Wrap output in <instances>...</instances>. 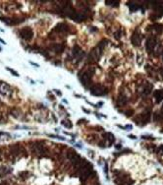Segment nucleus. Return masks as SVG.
Here are the masks:
<instances>
[{"mask_svg":"<svg viewBox=\"0 0 163 185\" xmlns=\"http://www.w3.org/2000/svg\"><path fill=\"white\" fill-rule=\"evenodd\" d=\"M103 137H104V138H107V140L109 141V143H108L109 146H111L113 142H114V136H113L111 133H105V134L103 135Z\"/></svg>","mask_w":163,"mask_h":185,"instance_id":"24","label":"nucleus"},{"mask_svg":"<svg viewBox=\"0 0 163 185\" xmlns=\"http://www.w3.org/2000/svg\"><path fill=\"white\" fill-rule=\"evenodd\" d=\"M64 48H65L64 44H56L52 46V49L56 53H62L63 51H64Z\"/></svg>","mask_w":163,"mask_h":185,"instance_id":"20","label":"nucleus"},{"mask_svg":"<svg viewBox=\"0 0 163 185\" xmlns=\"http://www.w3.org/2000/svg\"><path fill=\"white\" fill-rule=\"evenodd\" d=\"M5 121H6V120H5L4 117H3V115L0 114V124H2L3 122H5Z\"/></svg>","mask_w":163,"mask_h":185,"instance_id":"30","label":"nucleus"},{"mask_svg":"<svg viewBox=\"0 0 163 185\" xmlns=\"http://www.w3.org/2000/svg\"><path fill=\"white\" fill-rule=\"evenodd\" d=\"M63 13H64V15L71 17L75 12H74V9L72 8L71 5H65L64 8H63Z\"/></svg>","mask_w":163,"mask_h":185,"instance_id":"18","label":"nucleus"},{"mask_svg":"<svg viewBox=\"0 0 163 185\" xmlns=\"http://www.w3.org/2000/svg\"><path fill=\"white\" fill-rule=\"evenodd\" d=\"M114 174H115L114 181H115L116 184H118V185H132L134 183V180L125 172L116 170V171H114Z\"/></svg>","mask_w":163,"mask_h":185,"instance_id":"3","label":"nucleus"},{"mask_svg":"<svg viewBox=\"0 0 163 185\" xmlns=\"http://www.w3.org/2000/svg\"><path fill=\"white\" fill-rule=\"evenodd\" d=\"M54 92H56V94H57L58 96H61L62 94H61V92L60 91H57V90H54Z\"/></svg>","mask_w":163,"mask_h":185,"instance_id":"32","label":"nucleus"},{"mask_svg":"<svg viewBox=\"0 0 163 185\" xmlns=\"http://www.w3.org/2000/svg\"><path fill=\"white\" fill-rule=\"evenodd\" d=\"M121 147H122L121 145H117V147H116V148H117V149H120V148H121Z\"/></svg>","mask_w":163,"mask_h":185,"instance_id":"37","label":"nucleus"},{"mask_svg":"<svg viewBox=\"0 0 163 185\" xmlns=\"http://www.w3.org/2000/svg\"><path fill=\"white\" fill-rule=\"evenodd\" d=\"M152 88H153V86H152L151 84L146 83V85H144V89H143V92L144 95H150L151 92V91H152Z\"/></svg>","mask_w":163,"mask_h":185,"instance_id":"22","label":"nucleus"},{"mask_svg":"<svg viewBox=\"0 0 163 185\" xmlns=\"http://www.w3.org/2000/svg\"><path fill=\"white\" fill-rule=\"evenodd\" d=\"M67 156H68V159H69L70 161L72 162L76 166L80 165V163H81V162H82V159H81V156H79V154H78V153H76L74 150H70V151L68 152V155H67Z\"/></svg>","mask_w":163,"mask_h":185,"instance_id":"6","label":"nucleus"},{"mask_svg":"<svg viewBox=\"0 0 163 185\" xmlns=\"http://www.w3.org/2000/svg\"><path fill=\"white\" fill-rule=\"evenodd\" d=\"M12 171V168H7V166H1L0 168V177H4L7 174H9Z\"/></svg>","mask_w":163,"mask_h":185,"instance_id":"19","label":"nucleus"},{"mask_svg":"<svg viewBox=\"0 0 163 185\" xmlns=\"http://www.w3.org/2000/svg\"><path fill=\"white\" fill-rule=\"evenodd\" d=\"M127 5H128V7H129L130 10L132 12L137 11V10L140 8V5L138 4L137 2H135V1H129L128 3H127Z\"/></svg>","mask_w":163,"mask_h":185,"instance_id":"21","label":"nucleus"},{"mask_svg":"<svg viewBox=\"0 0 163 185\" xmlns=\"http://www.w3.org/2000/svg\"><path fill=\"white\" fill-rule=\"evenodd\" d=\"M129 137H130V138H133V139H137V137L134 136V135H129Z\"/></svg>","mask_w":163,"mask_h":185,"instance_id":"35","label":"nucleus"},{"mask_svg":"<svg viewBox=\"0 0 163 185\" xmlns=\"http://www.w3.org/2000/svg\"><path fill=\"white\" fill-rule=\"evenodd\" d=\"M0 51H1V47H0Z\"/></svg>","mask_w":163,"mask_h":185,"instance_id":"39","label":"nucleus"},{"mask_svg":"<svg viewBox=\"0 0 163 185\" xmlns=\"http://www.w3.org/2000/svg\"><path fill=\"white\" fill-rule=\"evenodd\" d=\"M34 151L40 155H43L46 153V148H45L44 145H42L41 143H37L34 147Z\"/></svg>","mask_w":163,"mask_h":185,"instance_id":"15","label":"nucleus"},{"mask_svg":"<svg viewBox=\"0 0 163 185\" xmlns=\"http://www.w3.org/2000/svg\"><path fill=\"white\" fill-rule=\"evenodd\" d=\"M154 98L156 99V102H160L163 99V91H156L154 92Z\"/></svg>","mask_w":163,"mask_h":185,"instance_id":"23","label":"nucleus"},{"mask_svg":"<svg viewBox=\"0 0 163 185\" xmlns=\"http://www.w3.org/2000/svg\"><path fill=\"white\" fill-rule=\"evenodd\" d=\"M80 178H81V181H83L84 182L91 173L93 172V165H90V162H87V161H84V162L80 163Z\"/></svg>","mask_w":163,"mask_h":185,"instance_id":"2","label":"nucleus"},{"mask_svg":"<svg viewBox=\"0 0 163 185\" xmlns=\"http://www.w3.org/2000/svg\"><path fill=\"white\" fill-rule=\"evenodd\" d=\"M72 53H73V55L75 56V57H83L84 56V51L82 50V49L79 47V46L78 45H76V46H74V48H73V50H72Z\"/></svg>","mask_w":163,"mask_h":185,"instance_id":"17","label":"nucleus"},{"mask_svg":"<svg viewBox=\"0 0 163 185\" xmlns=\"http://www.w3.org/2000/svg\"><path fill=\"white\" fill-rule=\"evenodd\" d=\"M6 69L9 71V72H11L12 74L14 76H16V77H19V73H17L15 70H13V69H11V68H9V67H6Z\"/></svg>","mask_w":163,"mask_h":185,"instance_id":"28","label":"nucleus"},{"mask_svg":"<svg viewBox=\"0 0 163 185\" xmlns=\"http://www.w3.org/2000/svg\"><path fill=\"white\" fill-rule=\"evenodd\" d=\"M90 92H91V95H93V96H98V97H100V96H104L107 94V89L104 86H102V85H93V86L90 88Z\"/></svg>","mask_w":163,"mask_h":185,"instance_id":"4","label":"nucleus"},{"mask_svg":"<svg viewBox=\"0 0 163 185\" xmlns=\"http://www.w3.org/2000/svg\"><path fill=\"white\" fill-rule=\"evenodd\" d=\"M159 72H160V74H161V76H162V78H163V68H161L160 70H159Z\"/></svg>","mask_w":163,"mask_h":185,"instance_id":"34","label":"nucleus"},{"mask_svg":"<svg viewBox=\"0 0 163 185\" xmlns=\"http://www.w3.org/2000/svg\"><path fill=\"white\" fill-rule=\"evenodd\" d=\"M150 115L151 113L150 110H146L144 112H143L141 114H140L139 116H138V118L135 119V121L136 122H141L143 124H146L147 122H148L150 120Z\"/></svg>","mask_w":163,"mask_h":185,"instance_id":"7","label":"nucleus"},{"mask_svg":"<svg viewBox=\"0 0 163 185\" xmlns=\"http://www.w3.org/2000/svg\"><path fill=\"white\" fill-rule=\"evenodd\" d=\"M31 64V65H34V66H37V67H40V65H38V64H35V63H34V62H30Z\"/></svg>","mask_w":163,"mask_h":185,"instance_id":"33","label":"nucleus"},{"mask_svg":"<svg viewBox=\"0 0 163 185\" xmlns=\"http://www.w3.org/2000/svg\"><path fill=\"white\" fill-rule=\"evenodd\" d=\"M20 37L23 40L26 41H31L34 37V31L31 29L30 27H25L20 31Z\"/></svg>","mask_w":163,"mask_h":185,"instance_id":"5","label":"nucleus"},{"mask_svg":"<svg viewBox=\"0 0 163 185\" xmlns=\"http://www.w3.org/2000/svg\"><path fill=\"white\" fill-rule=\"evenodd\" d=\"M162 58H163V54H162Z\"/></svg>","mask_w":163,"mask_h":185,"instance_id":"41","label":"nucleus"},{"mask_svg":"<svg viewBox=\"0 0 163 185\" xmlns=\"http://www.w3.org/2000/svg\"><path fill=\"white\" fill-rule=\"evenodd\" d=\"M162 111H163V106H162Z\"/></svg>","mask_w":163,"mask_h":185,"instance_id":"40","label":"nucleus"},{"mask_svg":"<svg viewBox=\"0 0 163 185\" xmlns=\"http://www.w3.org/2000/svg\"><path fill=\"white\" fill-rule=\"evenodd\" d=\"M120 34H121V31H118L117 33L115 34V38H117V40H119L120 38Z\"/></svg>","mask_w":163,"mask_h":185,"instance_id":"31","label":"nucleus"},{"mask_svg":"<svg viewBox=\"0 0 163 185\" xmlns=\"http://www.w3.org/2000/svg\"><path fill=\"white\" fill-rule=\"evenodd\" d=\"M90 79H91V76L87 72H86V73H84L83 75H82L81 82H82V84H83L84 87H87L88 85H90Z\"/></svg>","mask_w":163,"mask_h":185,"instance_id":"13","label":"nucleus"},{"mask_svg":"<svg viewBox=\"0 0 163 185\" xmlns=\"http://www.w3.org/2000/svg\"><path fill=\"white\" fill-rule=\"evenodd\" d=\"M0 92H1L2 95L7 96V97H10V96L12 95V89L8 84L5 83V82H1V83H0Z\"/></svg>","mask_w":163,"mask_h":185,"instance_id":"9","label":"nucleus"},{"mask_svg":"<svg viewBox=\"0 0 163 185\" xmlns=\"http://www.w3.org/2000/svg\"><path fill=\"white\" fill-rule=\"evenodd\" d=\"M62 125L65 126L66 128H72V124H71V122L68 121V120H63V121H62Z\"/></svg>","mask_w":163,"mask_h":185,"instance_id":"27","label":"nucleus"},{"mask_svg":"<svg viewBox=\"0 0 163 185\" xmlns=\"http://www.w3.org/2000/svg\"><path fill=\"white\" fill-rule=\"evenodd\" d=\"M106 44H107V41H102L99 42L97 46H95L93 49H91L90 55H88V60H90L91 62L98 61L101 57L102 51H103V48L106 46Z\"/></svg>","mask_w":163,"mask_h":185,"instance_id":"1","label":"nucleus"},{"mask_svg":"<svg viewBox=\"0 0 163 185\" xmlns=\"http://www.w3.org/2000/svg\"><path fill=\"white\" fill-rule=\"evenodd\" d=\"M105 4L109 5V6H118L119 5V1H111V0H106Z\"/></svg>","mask_w":163,"mask_h":185,"instance_id":"26","label":"nucleus"},{"mask_svg":"<svg viewBox=\"0 0 163 185\" xmlns=\"http://www.w3.org/2000/svg\"><path fill=\"white\" fill-rule=\"evenodd\" d=\"M150 28H151L152 31L156 32V33H158V34L163 33V25L162 24H153L152 26L148 27V29H150Z\"/></svg>","mask_w":163,"mask_h":185,"instance_id":"16","label":"nucleus"},{"mask_svg":"<svg viewBox=\"0 0 163 185\" xmlns=\"http://www.w3.org/2000/svg\"><path fill=\"white\" fill-rule=\"evenodd\" d=\"M0 20H2V22H4L7 25H18L23 22V19H19V18H6V17H0Z\"/></svg>","mask_w":163,"mask_h":185,"instance_id":"11","label":"nucleus"},{"mask_svg":"<svg viewBox=\"0 0 163 185\" xmlns=\"http://www.w3.org/2000/svg\"><path fill=\"white\" fill-rule=\"evenodd\" d=\"M156 45H157V41H156V38H147V44H146V47H147V50L148 52H152L154 50V48L156 47Z\"/></svg>","mask_w":163,"mask_h":185,"instance_id":"10","label":"nucleus"},{"mask_svg":"<svg viewBox=\"0 0 163 185\" xmlns=\"http://www.w3.org/2000/svg\"><path fill=\"white\" fill-rule=\"evenodd\" d=\"M141 40H143V35H141V33L139 31H135L133 35H132V38H131V41L135 46H140L141 44Z\"/></svg>","mask_w":163,"mask_h":185,"instance_id":"8","label":"nucleus"},{"mask_svg":"<svg viewBox=\"0 0 163 185\" xmlns=\"http://www.w3.org/2000/svg\"><path fill=\"white\" fill-rule=\"evenodd\" d=\"M70 18L74 21H77V22H82V21L87 19V15L84 13H74Z\"/></svg>","mask_w":163,"mask_h":185,"instance_id":"12","label":"nucleus"},{"mask_svg":"<svg viewBox=\"0 0 163 185\" xmlns=\"http://www.w3.org/2000/svg\"><path fill=\"white\" fill-rule=\"evenodd\" d=\"M127 102H128V99H127V97H125V96H120L119 97V99H118V104L121 105H125Z\"/></svg>","mask_w":163,"mask_h":185,"instance_id":"25","label":"nucleus"},{"mask_svg":"<svg viewBox=\"0 0 163 185\" xmlns=\"http://www.w3.org/2000/svg\"><path fill=\"white\" fill-rule=\"evenodd\" d=\"M0 42H2V44H6V42H5L4 41H3V40H2V38H0Z\"/></svg>","mask_w":163,"mask_h":185,"instance_id":"36","label":"nucleus"},{"mask_svg":"<svg viewBox=\"0 0 163 185\" xmlns=\"http://www.w3.org/2000/svg\"><path fill=\"white\" fill-rule=\"evenodd\" d=\"M159 148H160V150H161V151L163 152V145H161V146H160V147H159Z\"/></svg>","mask_w":163,"mask_h":185,"instance_id":"38","label":"nucleus"},{"mask_svg":"<svg viewBox=\"0 0 163 185\" xmlns=\"http://www.w3.org/2000/svg\"><path fill=\"white\" fill-rule=\"evenodd\" d=\"M68 25H66L64 23H59L57 26L54 28V32H58V33H66L68 32Z\"/></svg>","mask_w":163,"mask_h":185,"instance_id":"14","label":"nucleus"},{"mask_svg":"<svg viewBox=\"0 0 163 185\" xmlns=\"http://www.w3.org/2000/svg\"><path fill=\"white\" fill-rule=\"evenodd\" d=\"M125 114L127 116H132L134 114V110L133 109H130V110H127V111L125 112Z\"/></svg>","mask_w":163,"mask_h":185,"instance_id":"29","label":"nucleus"}]
</instances>
